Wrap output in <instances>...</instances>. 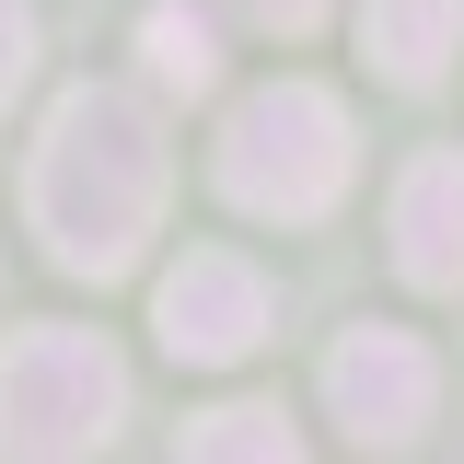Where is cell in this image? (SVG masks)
I'll return each instance as SVG.
<instances>
[{
    "instance_id": "cell-4",
    "label": "cell",
    "mask_w": 464,
    "mask_h": 464,
    "mask_svg": "<svg viewBox=\"0 0 464 464\" xmlns=\"http://www.w3.org/2000/svg\"><path fill=\"white\" fill-rule=\"evenodd\" d=\"M325 406H337V430L360 441V453H406V441L430 430V406H441V372H430L418 337L360 325V337L325 348Z\"/></svg>"
},
{
    "instance_id": "cell-11",
    "label": "cell",
    "mask_w": 464,
    "mask_h": 464,
    "mask_svg": "<svg viewBox=\"0 0 464 464\" xmlns=\"http://www.w3.org/2000/svg\"><path fill=\"white\" fill-rule=\"evenodd\" d=\"M244 24H267V35H314L325 24V0H232Z\"/></svg>"
},
{
    "instance_id": "cell-1",
    "label": "cell",
    "mask_w": 464,
    "mask_h": 464,
    "mask_svg": "<svg viewBox=\"0 0 464 464\" xmlns=\"http://www.w3.org/2000/svg\"><path fill=\"white\" fill-rule=\"evenodd\" d=\"M163 186H174L163 116L128 82H82V93H58L47 140H35L24 209H35V232L70 279H128L140 244L163 232Z\"/></svg>"
},
{
    "instance_id": "cell-10",
    "label": "cell",
    "mask_w": 464,
    "mask_h": 464,
    "mask_svg": "<svg viewBox=\"0 0 464 464\" xmlns=\"http://www.w3.org/2000/svg\"><path fill=\"white\" fill-rule=\"evenodd\" d=\"M24 70H35V12H24V0H0V105L24 93Z\"/></svg>"
},
{
    "instance_id": "cell-5",
    "label": "cell",
    "mask_w": 464,
    "mask_h": 464,
    "mask_svg": "<svg viewBox=\"0 0 464 464\" xmlns=\"http://www.w3.org/2000/svg\"><path fill=\"white\" fill-rule=\"evenodd\" d=\"M151 325H163L174 360H244V348L267 337V279H256L244 256H221V244H198V256L163 279Z\"/></svg>"
},
{
    "instance_id": "cell-7",
    "label": "cell",
    "mask_w": 464,
    "mask_h": 464,
    "mask_svg": "<svg viewBox=\"0 0 464 464\" xmlns=\"http://www.w3.org/2000/svg\"><path fill=\"white\" fill-rule=\"evenodd\" d=\"M360 47L383 82H441L464 47V0H360Z\"/></svg>"
},
{
    "instance_id": "cell-2",
    "label": "cell",
    "mask_w": 464,
    "mask_h": 464,
    "mask_svg": "<svg viewBox=\"0 0 464 464\" xmlns=\"http://www.w3.org/2000/svg\"><path fill=\"white\" fill-rule=\"evenodd\" d=\"M128 418V360L93 325H24L0 348V464H82Z\"/></svg>"
},
{
    "instance_id": "cell-8",
    "label": "cell",
    "mask_w": 464,
    "mask_h": 464,
    "mask_svg": "<svg viewBox=\"0 0 464 464\" xmlns=\"http://www.w3.org/2000/svg\"><path fill=\"white\" fill-rule=\"evenodd\" d=\"M140 70H151L163 93H209V82H221L209 12H186V0H151V12H140Z\"/></svg>"
},
{
    "instance_id": "cell-3",
    "label": "cell",
    "mask_w": 464,
    "mask_h": 464,
    "mask_svg": "<svg viewBox=\"0 0 464 464\" xmlns=\"http://www.w3.org/2000/svg\"><path fill=\"white\" fill-rule=\"evenodd\" d=\"M221 198L256 221H325L348 198V105L325 82H256L221 128Z\"/></svg>"
},
{
    "instance_id": "cell-6",
    "label": "cell",
    "mask_w": 464,
    "mask_h": 464,
    "mask_svg": "<svg viewBox=\"0 0 464 464\" xmlns=\"http://www.w3.org/2000/svg\"><path fill=\"white\" fill-rule=\"evenodd\" d=\"M395 267L418 290H464V151H418L395 174Z\"/></svg>"
},
{
    "instance_id": "cell-9",
    "label": "cell",
    "mask_w": 464,
    "mask_h": 464,
    "mask_svg": "<svg viewBox=\"0 0 464 464\" xmlns=\"http://www.w3.org/2000/svg\"><path fill=\"white\" fill-rule=\"evenodd\" d=\"M174 464H302V430H290L279 406H209Z\"/></svg>"
}]
</instances>
